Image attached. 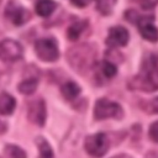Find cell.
<instances>
[{"label": "cell", "mask_w": 158, "mask_h": 158, "mask_svg": "<svg viewBox=\"0 0 158 158\" xmlns=\"http://www.w3.org/2000/svg\"><path fill=\"white\" fill-rule=\"evenodd\" d=\"M128 86L135 90L152 93L158 90V54H148L143 62L137 75L130 79Z\"/></svg>", "instance_id": "obj_1"}, {"label": "cell", "mask_w": 158, "mask_h": 158, "mask_svg": "<svg viewBox=\"0 0 158 158\" xmlns=\"http://www.w3.org/2000/svg\"><path fill=\"white\" fill-rule=\"evenodd\" d=\"M69 64L78 72L89 70L95 62V49L90 44H80L70 48L67 54Z\"/></svg>", "instance_id": "obj_2"}, {"label": "cell", "mask_w": 158, "mask_h": 158, "mask_svg": "<svg viewBox=\"0 0 158 158\" xmlns=\"http://www.w3.org/2000/svg\"><path fill=\"white\" fill-rule=\"evenodd\" d=\"M110 147V141L106 133L98 132L94 135H89L84 141V148L86 153L94 158L104 157Z\"/></svg>", "instance_id": "obj_3"}, {"label": "cell", "mask_w": 158, "mask_h": 158, "mask_svg": "<svg viewBox=\"0 0 158 158\" xmlns=\"http://www.w3.org/2000/svg\"><path fill=\"white\" fill-rule=\"evenodd\" d=\"M123 116L122 107L107 99H99L94 106V117L96 120H105V118H117L120 120Z\"/></svg>", "instance_id": "obj_4"}, {"label": "cell", "mask_w": 158, "mask_h": 158, "mask_svg": "<svg viewBox=\"0 0 158 158\" xmlns=\"http://www.w3.org/2000/svg\"><path fill=\"white\" fill-rule=\"evenodd\" d=\"M35 52L44 62H54L59 57L57 41L53 38H40L35 42Z\"/></svg>", "instance_id": "obj_5"}, {"label": "cell", "mask_w": 158, "mask_h": 158, "mask_svg": "<svg viewBox=\"0 0 158 158\" xmlns=\"http://www.w3.org/2000/svg\"><path fill=\"white\" fill-rule=\"evenodd\" d=\"M22 56H23V48L17 41L6 38L0 42V60L11 63L19 60Z\"/></svg>", "instance_id": "obj_6"}, {"label": "cell", "mask_w": 158, "mask_h": 158, "mask_svg": "<svg viewBox=\"0 0 158 158\" xmlns=\"http://www.w3.org/2000/svg\"><path fill=\"white\" fill-rule=\"evenodd\" d=\"M5 16L14 25L21 26V25L26 23L30 20L31 14L26 7H23L16 0H10L7 2V5H6V9H5Z\"/></svg>", "instance_id": "obj_7"}, {"label": "cell", "mask_w": 158, "mask_h": 158, "mask_svg": "<svg viewBox=\"0 0 158 158\" xmlns=\"http://www.w3.org/2000/svg\"><path fill=\"white\" fill-rule=\"evenodd\" d=\"M46 102L43 99L38 98L28 102L27 106V118L30 122L37 125V126H43L46 122Z\"/></svg>", "instance_id": "obj_8"}, {"label": "cell", "mask_w": 158, "mask_h": 158, "mask_svg": "<svg viewBox=\"0 0 158 158\" xmlns=\"http://www.w3.org/2000/svg\"><path fill=\"white\" fill-rule=\"evenodd\" d=\"M128 40H130L128 31L122 26H115L109 30V35L106 37V44L112 48L123 47L127 44Z\"/></svg>", "instance_id": "obj_9"}, {"label": "cell", "mask_w": 158, "mask_h": 158, "mask_svg": "<svg viewBox=\"0 0 158 158\" xmlns=\"http://www.w3.org/2000/svg\"><path fill=\"white\" fill-rule=\"evenodd\" d=\"M37 85H38V73L26 77L22 81L19 83L17 89L23 95H31V94H33L36 91Z\"/></svg>", "instance_id": "obj_10"}, {"label": "cell", "mask_w": 158, "mask_h": 158, "mask_svg": "<svg viewBox=\"0 0 158 158\" xmlns=\"http://www.w3.org/2000/svg\"><path fill=\"white\" fill-rule=\"evenodd\" d=\"M16 107V100L9 93H0V114L11 115Z\"/></svg>", "instance_id": "obj_11"}, {"label": "cell", "mask_w": 158, "mask_h": 158, "mask_svg": "<svg viewBox=\"0 0 158 158\" xmlns=\"http://www.w3.org/2000/svg\"><path fill=\"white\" fill-rule=\"evenodd\" d=\"M60 91H62V95L64 96V99L68 100V101H70V100L77 99L81 90H80V86L77 83H74V81H67V83H64L62 85Z\"/></svg>", "instance_id": "obj_12"}, {"label": "cell", "mask_w": 158, "mask_h": 158, "mask_svg": "<svg viewBox=\"0 0 158 158\" xmlns=\"http://www.w3.org/2000/svg\"><path fill=\"white\" fill-rule=\"evenodd\" d=\"M56 7H57V4L53 0H38L35 6L36 12L42 17H48L54 11Z\"/></svg>", "instance_id": "obj_13"}, {"label": "cell", "mask_w": 158, "mask_h": 158, "mask_svg": "<svg viewBox=\"0 0 158 158\" xmlns=\"http://www.w3.org/2000/svg\"><path fill=\"white\" fill-rule=\"evenodd\" d=\"M36 146L38 148V158H54V153L53 149L51 147V144L48 143V141L41 136H38L36 138Z\"/></svg>", "instance_id": "obj_14"}, {"label": "cell", "mask_w": 158, "mask_h": 158, "mask_svg": "<svg viewBox=\"0 0 158 158\" xmlns=\"http://www.w3.org/2000/svg\"><path fill=\"white\" fill-rule=\"evenodd\" d=\"M85 27H86V21H75L68 27V31H67L68 38L70 41H77L84 32Z\"/></svg>", "instance_id": "obj_15"}, {"label": "cell", "mask_w": 158, "mask_h": 158, "mask_svg": "<svg viewBox=\"0 0 158 158\" xmlns=\"http://www.w3.org/2000/svg\"><path fill=\"white\" fill-rule=\"evenodd\" d=\"M4 154L6 158H27L26 152L17 144H6L4 149Z\"/></svg>", "instance_id": "obj_16"}, {"label": "cell", "mask_w": 158, "mask_h": 158, "mask_svg": "<svg viewBox=\"0 0 158 158\" xmlns=\"http://www.w3.org/2000/svg\"><path fill=\"white\" fill-rule=\"evenodd\" d=\"M116 0H96V9L102 15H110Z\"/></svg>", "instance_id": "obj_17"}, {"label": "cell", "mask_w": 158, "mask_h": 158, "mask_svg": "<svg viewBox=\"0 0 158 158\" xmlns=\"http://www.w3.org/2000/svg\"><path fill=\"white\" fill-rule=\"evenodd\" d=\"M101 73H102L104 77H106V78L110 79V78L115 77L116 73H117L116 65L112 62H110V60H104L101 63Z\"/></svg>", "instance_id": "obj_18"}, {"label": "cell", "mask_w": 158, "mask_h": 158, "mask_svg": "<svg viewBox=\"0 0 158 158\" xmlns=\"http://www.w3.org/2000/svg\"><path fill=\"white\" fill-rule=\"evenodd\" d=\"M148 135H149V137H151L152 141H154V142L158 143V121L153 122V123L149 126Z\"/></svg>", "instance_id": "obj_19"}, {"label": "cell", "mask_w": 158, "mask_h": 158, "mask_svg": "<svg viewBox=\"0 0 158 158\" xmlns=\"http://www.w3.org/2000/svg\"><path fill=\"white\" fill-rule=\"evenodd\" d=\"M138 2H139L142 9L151 10V9H153L158 4V0H138Z\"/></svg>", "instance_id": "obj_20"}, {"label": "cell", "mask_w": 158, "mask_h": 158, "mask_svg": "<svg viewBox=\"0 0 158 158\" xmlns=\"http://www.w3.org/2000/svg\"><path fill=\"white\" fill-rule=\"evenodd\" d=\"M146 107L149 109V110H148L149 112H152V114H158V96L154 98L153 100H151L149 102H147V104H146ZM147 109H146V110H147Z\"/></svg>", "instance_id": "obj_21"}, {"label": "cell", "mask_w": 158, "mask_h": 158, "mask_svg": "<svg viewBox=\"0 0 158 158\" xmlns=\"http://www.w3.org/2000/svg\"><path fill=\"white\" fill-rule=\"evenodd\" d=\"M70 1H72L73 5H75V6H78V7H85V6H88L93 0H70Z\"/></svg>", "instance_id": "obj_22"}, {"label": "cell", "mask_w": 158, "mask_h": 158, "mask_svg": "<svg viewBox=\"0 0 158 158\" xmlns=\"http://www.w3.org/2000/svg\"><path fill=\"white\" fill-rule=\"evenodd\" d=\"M112 158H131V157L127 156V154H117V156H115V157H112Z\"/></svg>", "instance_id": "obj_23"}, {"label": "cell", "mask_w": 158, "mask_h": 158, "mask_svg": "<svg viewBox=\"0 0 158 158\" xmlns=\"http://www.w3.org/2000/svg\"><path fill=\"white\" fill-rule=\"evenodd\" d=\"M5 127H6V126H5V125H4V123H2L1 121H0V132H2V131H5V130H6Z\"/></svg>", "instance_id": "obj_24"}]
</instances>
